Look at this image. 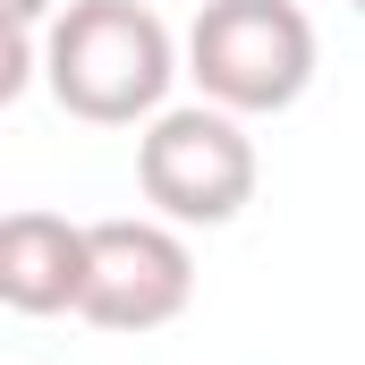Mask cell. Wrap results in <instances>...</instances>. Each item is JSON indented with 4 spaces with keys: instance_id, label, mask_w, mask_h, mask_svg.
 <instances>
[{
    "instance_id": "1",
    "label": "cell",
    "mask_w": 365,
    "mask_h": 365,
    "mask_svg": "<svg viewBox=\"0 0 365 365\" xmlns=\"http://www.w3.org/2000/svg\"><path fill=\"white\" fill-rule=\"evenodd\" d=\"M179 43L145 0H68L43 26V86L86 128H145L170 110Z\"/></svg>"
},
{
    "instance_id": "6",
    "label": "cell",
    "mask_w": 365,
    "mask_h": 365,
    "mask_svg": "<svg viewBox=\"0 0 365 365\" xmlns=\"http://www.w3.org/2000/svg\"><path fill=\"white\" fill-rule=\"evenodd\" d=\"M60 9H68V0H9V34H43Z\"/></svg>"
},
{
    "instance_id": "4",
    "label": "cell",
    "mask_w": 365,
    "mask_h": 365,
    "mask_svg": "<svg viewBox=\"0 0 365 365\" xmlns=\"http://www.w3.org/2000/svg\"><path fill=\"white\" fill-rule=\"evenodd\" d=\"M195 306V247H187L179 221L162 212H119V221H93V272H86V314L93 331H162Z\"/></svg>"
},
{
    "instance_id": "3",
    "label": "cell",
    "mask_w": 365,
    "mask_h": 365,
    "mask_svg": "<svg viewBox=\"0 0 365 365\" xmlns=\"http://www.w3.org/2000/svg\"><path fill=\"white\" fill-rule=\"evenodd\" d=\"M255 136L238 110L221 102H170L162 119H145L136 136V187L162 221L179 230H230L247 204H255Z\"/></svg>"
},
{
    "instance_id": "5",
    "label": "cell",
    "mask_w": 365,
    "mask_h": 365,
    "mask_svg": "<svg viewBox=\"0 0 365 365\" xmlns=\"http://www.w3.org/2000/svg\"><path fill=\"white\" fill-rule=\"evenodd\" d=\"M86 272H93V221L43 212V204L0 221V306L9 314H77Z\"/></svg>"
},
{
    "instance_id": "7",
    "label": "cell",
    "mask_w": 365,
    "mask_h": 365,
    "mask_svg": "<svg viewBox=\"0 0 365 365\" xmlns=\"http://www.w3.org/2000/svg\"><path fill=\"white\" fill-rule=\"evenodd\" d=\"M349 9H357V17H365V0H349Z\"/></svg>"
},
{
    "instance_id": "2",
    "label": "cell",
    "mask_w": 365,
    "mask_h": 365,
    "mask_svg": "<svg viewBox=\"0 0 365 365\" xmlns=\"http://www.w3.org/2000/svg\"><path fill=\"white\" fill-rule=\"evenodd\" d=\"M323 68V34L297 0H204L187 26V77L204 102L238 119H280L297 110Z\"/></svg>"
}]
</instances>
